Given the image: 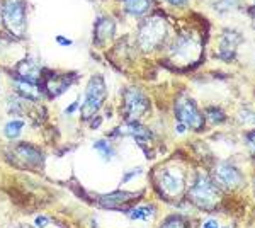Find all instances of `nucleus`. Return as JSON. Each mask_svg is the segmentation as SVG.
Masks as SVG:
<instances>
[{
  "instance_id": "f257e3e1",
  "label": "nucleus",
  "mask_w": 255,
  "mask_h": 228,
  "mask_svg": "<svg viewBox=\"0 0 255 228\" xmlns=\"http://www.w3.org/2000/svg\"><path fill=\"white\" fill-rule=\"evenodd\" d=\"M2 24L7 32L15 38H24L27 32V5L26 0H2L0 5Z\"/></svg>"
},
{
  "instance_id": "f03ea898",
  "label": "nucleus",
  "mask_w": 255,
  "mask_h": 228,
  "mask_svg": "<svg viewBox=\"0 0 255 228\" xmlns=\"http://www.w3.org/2000/svg\"><path fill=\"white\" fill-rule=\"evenodd\" d=\"M189 201L201 210H211L218 205L220 191L218 184H215L206 174H197L194 182L189 188Z\"/></svg>"
},
{
  "instance_id": "7ed1b4c3",
  "label": "nucleus",
  "mask_w": 255,
  "mask_h": 228,
  "mask_svg": "<svg viewBox=\"0 0 255 228\" xmlns=\"http://www.w3.org/2000/svg\"><path fill=\"white\" fill-rule=\"evenodd\" d=\"M165 38H167L165 19L158 17V15H153V17H148L141 22V26L138 29L136 41L141 49L151 51V49L158 48L160 44L165 41Z\"/></svg>"
},
{
  "instance_id": "20e7f679",
  "label": "nucleus",
  "mask_w": 255,
  "mask_h": 228,
  "mask_svg": "<svg viewBox=\"0 0 255 228\" xmlns=\"http://www.w3.org/2000/svg\"><path fill=\"white\" fill-rule=\"evenodd\" d=\"M106 97H108V87H106V80L101 75L90 77L87 87H85V97L84 104L80 106V116L82 119L94 118L99 109L104 104Z\"/></svg>"
},
{
  "instance_id": "39448f33",
  "label": "nucleus",
  "mask_w": 255,
  "mask_h": 228,
  "mask_svg": "<svg viewBox=\"0 0 255 228\" xmlns=\"http://www.w3.org/2000/svg\"><path fill=\"white\" fill-rule=\"evenodd\" d=\"M155 186L165 198H179L186 186V176L182 169L177 167H160L155 172Z\"/></svg>"
},
{
  "instance_id": "423d86ee",
  "label": "nucleus",
  "mask_w": 255,
  "mask_h": 228,
  "mask_svg": "<svg viewBox=\"0 0 255 228\" xmlns=\"http://www.w3.org/2000/svg\"><path fill=\"white\" fill-rule=\"evenodd\" d=\"M175 118L179 121V133H184L186 128H191V130H203L204 128V116L199 113L196 102L192 101L191 97H180L179 101L175 102Z\"/></svg>"
},
{
  "instance_id": "0eeeda50",
  "label": "nucleus",
  "mask_w": 255,
  "mask_h": 228,
  "mask_svg": "<svg viewBox=\"0 0 255 228\" xmlns=\"http://www.w3.org/2000/svg\"><path fill=\"white\" fill-rule=\"evenodd\" d=\"M12 164L24 171H41L44 164L43 152L29 143H17L10 152Z\"/></svg>"
},
{
  "instance_id": "6e6552de",
  "label": "nucleus",
  "mask_w": 255,
  "mask_h": 228,
  "mask_svg": "<svg viewBox=\"0 0 255 228\" xmlns=\"http://www.w3.org/2000/svg\"><path fill=\"white\" fill-rule=\"evenodd\" d=\"M123 104H125V114L129 121H136L145 116L150 109V101L146 95L138 90L136 87H128L123 94Z\"/></svg>"
},
{
  "instance_id": "1a4fd4ad",
  "label": "nucleus",
  "mask_w": 255,
  "mask_h": 228,
  "mask_svg": "<svg viewBox=\"0 0 255 228\" xmlns=\"http://www.w3.org/2000/svg\"><path fill=\"white\" fill-rule=\"evenodd\" d=\"M77 80L75 73H60V72H46L41 77V87L46 90L48 97H58L70 85Z\"/></svg>"
},
{
  "instance_id": "9d476101",
  "label": "nucleus",
  "mask_w": 255,
  "mask_h": 228,
  "mask_svg": "<svg viewBox=\"0 0 255 228\" xmlns=\"http://www.w3.org/2000/svg\"><path fill=\"white\" fill-rule=\"evenodd\" d=\"M215 179H216V184L223 186L226 189H235L238 186H242L244 176H242V172L238 171L233 164H230V162H221L215 169Z\"/></svg>"
},
{
  "instance_id": "9b49d317",
  "label": "nucleus",
  "mask_w": 255,
  "mask_h": 228,
  "mask_svg": "<svg viewBox=\"0 0 255 228\" xmlns=\"http://www.w3.org/2000/svg\"><path fill=\"white\" fill-rule=\"evenodd\" d=\"M196 51V41L189 34H182L175 39L172 46V58L174 61H189Z\"/></svg>"
},
{
  "instance_id": "f8f14e48",
  "label": "nucleus",
  "mask_w": 255,
  "mask_h": 228,
  "mask_svg": "<svg viewBox=\"0 0 255 228\" xmlns=\"http://www.w3.org/2000/svg\"><path fill=\"white\" fill-rule=\"evenodd\" d=\"M136 198H138V194H134V193H121V191H118V193L101 196L99 205L108 210H118V208H123V206L129 205V203H133Z\"/></svg>"
},
{
  "instance_id": "ddd939ff",
  "label": "nucleus",
  "mask_w": 255,
  "mask_h": 228,
  "mask_svg": "<svg viewBox=\"0 0 255 228\" xmlns=\"http://www.w3.org/2000/svg\"><path fill=\"white\" fill-rule=\"evenodd\" d=\"M116 32V24L111 17H99L94 26V41L99 44H106Z\"/></svg>"
},
{
  "instance_id": "4468645a",
  "label": "nucleus",
  "mask_w": 255,
  "mask_h": 228,
  "mask_svg": "<svg viewBox=\"0 0 255 228\" xmlns=\"http://www.w3.org/2000/svg\"><path fill=\"white\" fill-rule=\"evenodd\" d=\"M15 85H17V92L22 95V99H27V101H39L41 99V87L38 84H31V82H24V80H17L15 78Z\"/></svg>"
},
{
  "instance_id": "2eb2a0df",
  "label": "nucleus",
  "mask_w": 255,
  "mask_h": 228,
  "mask_svg": "<svg viewBox=\"0 0 255 228\" xmlns=\"http://www.w3.org/2000/svg\"><path fill=\"white\" fill-rule=\"evenodd\" d=\"M123 7L131 15H143L150 10V0H123Z\"/></svg>"
},
{
  "instance_id": "dca6fc26",
  "label": "nucleus",
  "mask_w": 255,
  "mask_h": 228,
  "mask_svg": "<svg viewBox=\"0 0 255 228\" xmlns=\"http://www.w3.org/2000/svg\"><path fill=\"white\" fill-rule=\"evenodd\" d=\"M126 135L133 136L134 140H136L138 143H146L148 140L151 138V133L146 130V128H143L141 124H138L136 121H129L126 126Z\"/></svg>"
},
{
  "instance_id": "f3484780",
  "label": "nucleus",
  "mask_w": 255,
  "mask_h": 228,
  "mask_svg": "<svg viewBox=\"0 0 255 228\" xmlns=\"http://www.w3.org/2000/svg\"><path fill=\"white\" fill-rule=\"evenodd\" d=\"M128 217L131 220H143V222H146V220L155 217V208L153 206H138V208H131V210H128Z\"/></svg>"
},
{
  "instance_id": "a211bd4d",
  "label": "nucleus",
  "mask_w": 255,
  "mask_h": 228,
  "mask_svg": "<svg viewBox=\"0 0 255 228\" xmlns=\"http://www.w3.org/2000/svg\"><path fill=\"white\" fill-rule=\"evenodd\" d=\"M22 128H24L22 119H14V121H9L5 124V128H3V135H5L9 140H15L20 133H22Z\"/></svg>"
},
{
  "instance_id": "6ab92c4d",
  "label": "nucleus",
  "mask_w": 255,
  "mask_h": 228,
  "mask_svg": "<svg viewBox=\"0 0 255 228\" xmlns=\"http://www.w3.org/2000/svg\"><path fill=\"white\" fill-rule=\"evenodd\" d=\"M94 148L101 153L102 155V159L104 160H109V159H113V155H114V148L111 147L109 142H104V140H99V142L94 143Z\"/></svg>"
},
{
  "instance_id": "aec40b11",
  "label": "nucleus",
  "mask_w": 255,
  "mask_h": 228,
  "mask_svg": "<svg viewBox=\"0 0 255 228\" xmlns=\"http://www.w3.org/2000/svg\"><path fill=\"white\" fill-rule=\"evenodd\" d=\"M160 228H189V227H187V222L182 217H170L165 220V223Z\"/></svg>"
},
{
  "instance_id": "412c9836",
  "label": "nucleus",
  "mask_w": 255,
  "mask_h": 228,
  "mask_svg": "<svg viewBox=\"0 0 255 228\" xmlns=\"http://www.w3.org/2000/svg\"><path fill=\"white\" fill-rule=\"evenodd\" d=\"M206 118L209 119L211 123H223L225 121V114L221 109H218V107H208L206 109Z\"/></svg>"
},
{
  "instance_id": "4be33fe9",
  "label": "nucleus",
  "mask_w": 255,
  "mask_h": 228,
  "mask_svg": "<svg viewBox=\"0 0 255 228\" xmlns=\"http://www.w3.org/2000/svg\"><path fill=\"white\" fill-rule=\"evenodd\" d=\"M247 145H249L250 153L255 157V131H250V133L247 135Z\"/></svg>"
},
{
  "instance_id": "5701e85b",
  "label": "nucleus",
  "mask_w": 255,
  "mask_h": 228,
  "mask_svg": "<svg viewBox=\"0 0 255 228\" xmlns=\"http://www.w3.org/2000/svg\"><path fill=\"white\" fill-rule=\"evenodd\" d=\"M56 43L61 44V46H72L73 41L68 38H63V36H56Z\"/></svg>"
},
{
  "instance_id": "b1692460",
  "label": "nucleus",
  "mask_w": 255,
  "mask_h": 228,
  "mask_svg": "<svg viewBox=\"0 0 255 228\" xmlns=\"http://www.w3.org/2000/svg\"><path fill=\"white\" fill-rule=\"evenodd\" d=\"M203 228H220V225H218V222H215V220H206L203 223Z\"/></svg>"
},
{
  "instance_id": "393cba45",
  "label": "nucleus",
  "mask_w": 255,
  "mask_h": 228,
  "mask_svg": "<svg viewBox=\"0 0 255 228\" xmlns=\"http://www.w3.org/2000/svg\"><path fill=\"white\" fill-rule=\"evenodd\" d=\"M36 225H38V227H46L48 225V218L38 217V218H36Z\"/></svg>"
},
{
  "instance_id": "a878e982",
  "label": "nucleus",
  "mask_w": 255,
  "mask_h": 228,
  "mask_svg": "<svg viewBox=\"0 0 255 228\" xmlns=\"http://www.w3.org/2000/svg\"><path fill=\"white\" fill-rule=\"evenodd\" d=\"M170 5H174V7H180V5H184V3L187 2V0H167Z\"/></svg>"
},
{
  "instance_id": "bb28decb",
  "label": "nucleus",
  "mask_w": 255,
  "mask_h": 228,
  "mask_svg": "<svg viewBox=\"0 0 255 228\" xmlns=\"http://www.w3.org/2000/svg\"><path fill=\"white\" fill-rule=\"evenodd\" d=\"M77 106H79V102H73L72 106H70V107H67V109H65V113H67V114H72L73 111L77 109Z\"/></svg>"
},
{
  "instance_id": "cd10ccee",
  "label": "nucleus",
  "mask_w": 255,
  "mask_h": 228,
  "mask_svg": "<svg viewBox=\"0 0 255 228\" xmlns=\"http://www.w3.org/2000/svg\"><path fill=\"white\" fill-rule=\"evenodd\" d=\"M225 228H230V227H225Z\"/></svg>"
},
{
  "instance_id": "c85d7f7f",
  "label": "nucleus",
  "mask_w": 255,
  "mask_h": 228,
  "mask_svg": "<svg viewBox=\"0 0 255 228\" xmlns=\"http://www.w3.org/2000/svg\"><path fill=\"white\" fill-rule=\"evenodd\" d=\"M254 20H255V15H254Z\"/></svg>"
}]
</instances>
